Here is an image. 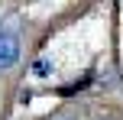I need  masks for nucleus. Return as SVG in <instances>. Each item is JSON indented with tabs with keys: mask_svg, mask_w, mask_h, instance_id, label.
Returning a JSON list of instances; mask_svg holds the SVG:
<instances>
[{
	"mask_svg": "<svg viewBox=\"0 0 123 120\" xmlns=\"http://www.w3.org/2000/svg\"><path fill=\"white\" fill-rule=\"evenodd\" d=\"M52 58L49 55H39L36 62H32V78H52Z\"/></svg>",
	"mask_w": 123,
	"mask_h": 120,
	"instance_id": "nucleus-2",
	"label": "nucleus"
},
{
	"mask_svg": "<svg viewBox=\"0 0 123 120\" xmlns=\"http://www.w3.org/2000/svg\"><path fill=\"white\" fill-rule=\"evenodd\" d=\"M58 120H74V117H58Z\"/></svg>",
	"mask_w": 123,
	"mask_h": 120,
	"instance_id": "nucleus-3",
	"label": "nucleus"
},
{
	"mask_svg": "<svg viewBox=\"0 0 123 120\" xmlns=\"http://www.w3.org/2000/svg\"><path fill=\"white\" fill-rule=\"evenodd\" d=\"M19 52H23V36L16 19H0V75L19 62Z\"/></svg>",
	"mask_w": 123,
	"mask_h": 120,
	"instance_id": "nucleus-1",
	"label": "nucleus"
}]
</instances>
